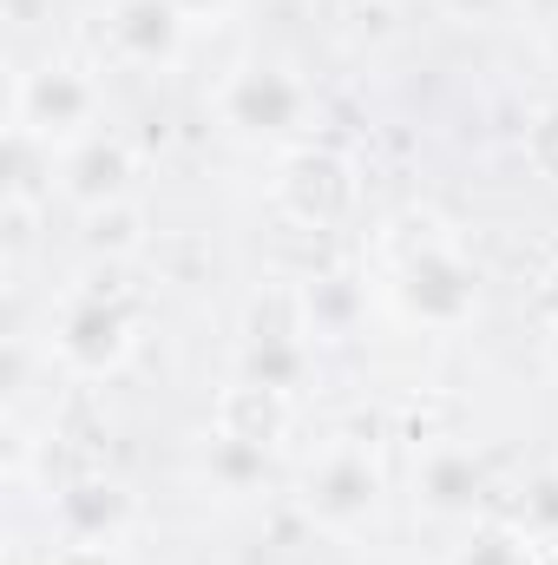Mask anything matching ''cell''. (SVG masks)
<instances>
[{
    "mask_svg": "<svg viewBox=\"0 0 558 565\" xmlns=\"http://www.w3.org/2000/svg\"><path fill=\"white\" fill-rule=\"evenodd\" d=\"M86 244H93V250H126V244H139V211H132V204H93Z\"/></svg>",
    "mask_w": 558,
    "mask_h": 565,
    "instance_id": "cell-15",
    "label": "cell"
},
{
    "mask_svg": "<svg viewBox=\"0 0 558 565\" xmlns=\"http://www.w3.org/2000/svg\"><path fill=\"white\" fill-rule=\"evenodd\" d=\"M453 565H533V553H526L513 533H480V540H473Z\"/></svg>",
    "mask_w": 558,
    "mask_h": 565,
    "instance_id": "cell-16",
    "label": "cell"
},
{
    "mask_svg": "<svg viewBox=\"0 0 558 565\" xmlns=\"http://www.w3.org/2000/svg\"><path fill=\"white\" fill-rule=\"evenodd\" d=\"M126 342H132V322H126V309H112V302H99V296H86V302H73L66 309V322H60V355L73 362V369H112L119 355H126Z\"/></svg>",
    "mask_w": 558,
    "mask_h": 565,
    "instance_id": "cell-6",
    "label": "cell"
},
{
    "mask_svg": "<svg viewBox=\"0 0 558 565\" xmlns=\"http://www.w3.org/2000/svg\"><path fill=\"white\" fill-rule=\"evenodd\" d=\"M60 513H66V526H73L86 546H99V540L126 520V493H119V487H106V480H79V487H66Z\"/></svg>",
    "mask_w": 558,
    "mask_h": 565,
    "instance_id": "cell-10",
    "label": "cell"
},
{
    "mask_svg": "<svg viewBox=\"0 0 558 565\" xmlns=\"http://www.w3.org/2000/svg\"><path fill=\"white\" fill-rule=\"evenodd\" d=\"M112 40L126 60H171L184 40V13L178 0H119L112 7Z\"/></svg>",
    "mask_w": 558,
    "mask_h": 565,
    "instance_id": "cell-8",
    "label": "cell"
},
{
    "mask_svg": "<svg viewBox=\"0 0 558 565\" xmlns=\"http://www.w3.org/2000/svg\"><path fill=\"white\" fill-rule=\"evenodd\" d=\"M211 473H217L224 487H250V480L264 473V447H257V440H237V434H217V440H211Z\"/></svg>",
    "mask_w": 558,
    "mask_h": 565,
    "instance_id": "cell-14",
    "label": "cell"
},
{
    "mask_svg": "<svg viewBox=\"0 0 558 565\" xmlns=\"http://www.w3.org/2000/svg\"><path fill=\"white\" fill-rule=\"evenodd\" d=\"M60 178H66V191H73L79 204H119V191H126V178H132V151L119 139H106V132H93V139H79L66 151Z\"/></svg>",
    "mask_w": 558,
    "mask_h": 565,
    "instance_id": "cell-7",
    "label": "cell"
},
{
    "mask_svg": "<svg viewBox=\"0 0 558 565\" xmlns=\"http://www.w3.org/2000/svg\"><path fill=\"white\" fill-rule=\"evenodd\" d=\"M552 66H558V26H552Z\"/></svg>",
    "mask_w": 558,
    "mask_h": 565,
    "instance_id": "cell-20",
    "label": "cell"
},
{
    "mask_svg": "<svg viewBox=\"0 0 558 565\" xmlns=\"http://www.w3.org/2000/svg\"><path fill=\"white\" fill-rule=\"evenodd\" d=\"M526 158H533L539 178H558V106L533 119V132H526Z\"/></svg>",
    "mask_w": 558,
    "mask_h": 565,
    "instance_id": "cell-17",
    "label": "cell"
},
{
    "mask_svg": "<svg viewBox=\"0 0 558 565\" xmlns=\"http://www.w3.org/2000/svg\"><path fill=\"white\" fill-rule=\"evenodd\" d=\"M348 198H355V178H348V164H342L335 151H302V158H289V171H282V204H289L302 224H335V217L348 211Z\"/></svg>",
    "mask_w": 558,
    "mask_h": 565,
    "instance_id": "cell-5",
    "label": "cell"
},
{
    "mask_svg": "<svg viewBox=\"0 0 558 565\" xmlns=\"http://www.w3.org/2000/svg\"><path fill=\"white\" fill-rule=\"evenodd\" d=\"M375 500H382V480H375L368 454H355V447L322 454L315 473H309V487H302V507H309L322 526H355V520L375 513Z\"/></svg>",
    "mask_w": 558,
    "mask_h": 565,
    "instance_id": "cell-1",
    "label": "cell"
},
{
    "mask_svg": "<svg viewBox=\"0 0 558 565\" xmlns=\"http://www.w3.org/2000/svg\"><path fill=\"white\" fill-rule=\"evenodd\" d=\"M93 119V86L66 66H46V73H26L20 99H13V132L26 139H53V132H79Z\"/></svg>",
    "mask_w": 558,
    "mask_h": 565,
    "instance_id": "cell-3",
    "label": "cell"
},
{
    "mask_svg": "<svg viewBox=\"0 0 558 565\" xmlns=\"http://www.w3.org/2000/svg\"><path fill=\"white\" fill-rule=\"evenodd\" d=\"M204 7H224V0H178V13H204Z\"/></svg>",
    "mask_w": 558,
    "mask_h": 565,
    "instance_id": "cell-19",
    "label": "cell"
},
{
    "mask_svg": "<svg viewBox=\"0 0 558 565\" xmlns=\"http://www.w3.org/2000/svg\"><path fill=\"white\" fill-rule=\"evenodd\" d=\"M355 309H362V296H355L348 277H315L302 289V322H309L315 335H342V329L355 322Z\"/></svg>",
    "mask_w": 558,
    "mask_h": 565,
    "instance_id": "cell-13",
    "label": "cell"
},
{
    "mask_svg": "<svg viewBox=\"0 0 558 565\" xmlns=\"http://www.w3.org/2000/svg\"><path fill=\"white\" fill-rule=\"evenodd\" d=\"M224 434L270 447V440L282 434V395H277V388H257V382L230 388V395H224Z\"/></svg>",
    "mask_w": 558,
    "mask_h": 565,
    "instance_id": "cell-11",
    "label": "cell"
},
{
    "mask_svg": "<svg viewBox=\"0 0 558 565\" xmlns=\"http://www.w3.org/2000/svg\"><path fill=\"white\" fill-rule=\"evenodd\" d=\"M447 7H453V13H466V20H486V13H500L506 0H447Z\"/></svg>",
    "mask_w": 558,
    "mask_h": 565,
    "instance_id": "cell-18",
    "label": "cell"
},
{
    "mask_svg": "<svg viewBox=\"0 0 558 565\" xmlns=\"http://www.w3.org/2000/svg\"><path fill=\"white\" fill-rule=\"evenodd\" d=\"M395 289H401V309L420 316V322H460L473 309V270L453 250H440V244H427L420 257H408Z\"/></svg>",
    "mask_w": 558,
    "mask_h": 565,
    "instance_id": "cell-2",
    "label": "cell"
},
{
    "mask_svg": "<svg viewBox=\"0 0 558 565\" xmlns=\"http://www.w3.org/2000/svg\"><path fill=\"white\" fill-rule=\"evenodd\" d=\"M224 119H230L237 132H250V139L289 132V126L302 119V86H296L289 73H277V66H250V73L230 79V93H224Z\"/></svg>",
    "mask_w": 558,
    "mask_h": 565,
    "instance_id": "cell-4",
    "label": "cell"
},
{
    "mask_svg": "<svg viewBox=\"0 0 558 565\" xmlns=\"http://www.w3.org/2000/svg\"><path fill=\"white\" fill-rule=\"evenodd\" d=\"M244 382H257V388H296L302 382V342L296 335H250V349H244Z\"/></svg>",
    "mask_w": 558,
    "mask_h": 565,
    "instance_id": "cell-12",
    "label": "cell"
},
{
    "mask_svg": "<svg viewBox=\"0 0 558 565\" xmlns=\"http://www.w3.org/2000/svg\"><path fill=\"white\" fill-rule=\"evenodd\" d=\"M420 500L433 513H473L486 500V467L466 447H433L420 460Z\"/></svg>",
    "mask_w": 558,
    "mask_h": 565,
    "instance_id": "cell-9",
    "label": "cell"
}]
</instances>
